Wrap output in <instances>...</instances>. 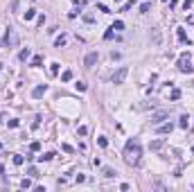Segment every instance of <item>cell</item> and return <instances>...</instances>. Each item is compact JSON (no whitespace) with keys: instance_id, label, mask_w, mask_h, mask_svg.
Here are the masks:
<instances>
[{"instance_id":"d6986e66","label":"cell","mask_w":194,"mask_h":192,"mask_svg":"<svg viewBox=\"0 0 194 192\" xmlns=\"http://www.w3.org/2000/svg\"><path fill=\"white\" fill-rule=\"evenodd\" d=\"M149 9H151V5H149V2H142V5H140V11H142V14H147Z\"/></svg>"},{"instance_id":"4fadbf2b","label":"cell","mask_w":194,"mask_h":192,"mask_svg":"<svg viewBox=\"0 0 194 192\" xmlns=\"http://www.w3.org/2000/svg\"><path fill=\"white\" fill-rule=\"evenodd\" d=\"M14 165H23V163H25V158H23V156H20V154H14Z\"/></svg>"},{"instance_id":"d6a6232c","label":"cell","mask_w":194,"mask_h":192,"mask_svg":"<svg viewBox=\"0 0 194 192\" xmlns=\"http://www.w3.org/2000/svg\"><path fill=\"white\" fill-rule=\"evenodd\" d=\"M63 152H65V154H72V152H75V149H72V147H70V145H63Z\"/></svg>"},{"instance_id":"ac0fdd59","label":"cell","mask_w":194,"mask_h":192,"mask_svg":"<svg viewBox=\"0 0 194 192\" xmlns=\"http://www.w3.org/2000/svg\"><path fill=\"white\" fill-rule=\"evenodd\" d=\"M172 99H174V102H176V99H181V91H178V88H174V91H172Z\"/></svg>"},{"instance_id":"52a82bcc","label":"cell","mask_w":194,"mask_h":192,"mask_svg":"<svg viewBox=\"0 0 194 192\" xmlns=\"http://www.w3.org/2000/svg\"><path fill=\"white\" fill-rule=\"evenodd\" d=\"M172 129H174L172 122H167V124H158V133H172Z\"/></svg>"},{"instance_id":"8fae6325","label":"cell","mask_w":194,"mask_h":192,"mask_svg":"<svg viewBox=\"0 0 194 192\" xmlns=\"http://www.w3.org/2000/svg\"><path fill=\"white\" fill-rule=\"evenodd\" d=\"M111 30H115V32H122V30H124V23H122V21H115V23L111 25Z\"/></svg>"},{"instance_id":"83f0119b","label":"cell","mask_w":194,"mask_h":192,"mask_svg":"<svg viewBox=\"0 0 194 192\" xmlns=\"http://www.w3.org/2000/svg\"><path fill=\"white\" fill-rule=\"evenodd\" d=\"M27 174H30L32 179H36V176H38V172H36V167H30V172H27Z\"/></svg>"},{"instance_id":"ba28073f","label":"cell","mask_w":194,"mask_h":192,"mask_svg":"<svg viewBox=\"0 0 194 192\" xmlns=\"http://www.w3.org/2000/svg\"><path fill=\"white\" fill-rule=\"evenodd\" d=\"M45 91H48V86H36V88L32 91V95L34 97H43V95H45Z\"/></svg>"},{"instance_id":"5bb4252c","label":"cell","mask_w":194,"mask_h":192,"mask_svg":"<svg viewBox=\"0 0 194 192\" xmlns=\"http://www.w3.org/2000/svg\"><path fill=\"white\" fill-rule=\"evenodd\" d=\"M41 64H43V57H41V54H36V57L32 59V66H34V68H38Z\"/></svg>"},{"instance_id":"e575fe53","label":"cell","mask_w":194,"mask_h":192,"mask_svg":"<svg viewBox=\"0 0 194 192\" xmlns=\"http://www.w3.org/2000/svg\"><path fill=\"white\" fill-rule=\"evenodd\" d=\"M183 5H185V9H187V7L192 5V0H183Z\"/></svg>"},{"instance_id":"4316f807","label":"cell","mask_w":194,"mask_h":192,"mask_svg":"<svg viewBox=\"0 0 194 192\" xmlns=\"http://www.w3.org/2000/svg\"><path fill=\"white\" fill-rule=\"evenodd\" d=\"M59 72V64H52V68H50V75H57Z\"/></svg>"},{"instance_id":"d590c367","label":"cell","mask_w":194,"mask_h":192,"mask_svg":"<svg viewBox=\"0 0 194 192\" xmlns=\"http://www.w3.org/2000/svg\"><path fill=\"white\" fill-rule=\"evenodd\" d=\"M2 174H5V165L0 163V176H2Z\"/></svg>"},{"instance_id":"f35d334b","label":"cell","mask_w":194,"mask_h":192,"mask_svg":"<svg viewBox=\"0 0 194 192\" xmlns=\"http://www.w3.org/2000/svg\"><path fill=\"white\" fill-rule=\"evenodd\" d=\"M117 2H120V0H117Z\"/></svg>"},{"instance_id":"44dd1931","label":"cell","mask_w":194,"mask_h":192,"mask_svg":"<svg viewBox=\"0 0 194 192\" xmlns=\"http://www.w3.org/2000/svg\"><path fill=\"white\" fill-rule=\"evenodd\" d=\"M97 145H99V147H108V140L102 136V138H97Z\"/></svg>"},{"instance_id":"d4e9b609","label":"cell","mask_w":194,"mask_h":192,"mask_svg":"<svg viewBox=\"0 0 194 192\" xmlns=\"http://www.w3.org/2000/svg\"><path fill=\"white\" fill-rule=\"evenodd\" d=\"M104 176H108V179H111V176H115V172H113L111 167H104Z\"/></svg>"},{"instance_id":"7c38bea8","label":"cell","mask_w":194,"mask_h":192,"mask_svg":"<svg viewBox=\"0 0 194 192\" xmlns=\"http://www.w3.org/2000/svg\"><path fill=\"white\" fill-rule=\"evenodd\" d=\"M162 145H165V140H154V142H151V149H154V152H158Z\"/></svg>"},{"instance_id":"9a60e30c","label":"cell","mask_w":194,"mask_h":192,"mask_svg":"<svg viewBox=\"0 0 194 192\" xmlns=\"http://www.w3.org/2000/svg\"><path fill=\"white\" fill-rule=\"evenodd\" d=\"M54 45H57V48H63V45H65V36H63V34H61V36L54 41Z\"/></svg>"},{"instance_id":"30bf717a","label":"cell","mask_w":194,"mask_h":192,"mask_svg":"<svg viewBox=\"0 0 194 192\" xmlns=\"http://www.w3.org/2000/svg\"><path fill=\"white\" fill-rule=\"evenodd\" d=\"M187 124H190V118H187V115H181V120H178V127H181V129H187Z\"/></svg>"},{"instance_id":"1f68e13d","label":"cell","mask_w":194,"mask_h":192,"mask_svg":"<svg viewBox=\"0 0 194 192\" xmlns=\"http://www.w3.org/2000/svg\"><path fill=\"white\" fill-rule=\"evenodd\" d=\"M104 38H106V41H111V38H113V30H108V32L104 34Z\"/></svg>"},{"instance_id":"f1b7e54d","label":"cell","mask_w":194,"mask_h":192,"mask_svg":"<svg viewBox=\"0 0 194 192\" xmlns=\"http://www.w3.org/2000/svg\"><path fill=\"white\" fill-rule=\"evenodd\" d=\"M97 9H99V11H102V14H111V11H108V7H106V5H99V7H97Z\"/></svg>"},{"instance_id":"e0dca14e","label":"cell","mask_w":194,"mask_h":192,"mask_svg":"<svg viewBox=\"0 0 194 192\" xmlns=\"http://www.w3.org/2000/svg\"><path fill=\"white\" fill-rule=\"evenodd\" d=\"M70 79H72V72H70V70H65L63 75H61V81H70Z\"/></svg>"},{"instance_id":"7402d4cb","label":"cell","mask_w":194,"mask_h":192,"mask_svg":"<svg viewBox=\"0 0 194 192\" xmlns=\"http://www.w3.org/2000/svg\"><path fill=\"white\" fill-rule=\"evenodd\" d=\"M30 149H32V152H38V149H41V142H38V140H34L32 145H30Z\"/></svg>"},{"instance_id":"ffe728a7","label":"cell","mask_w":194,"mask_h":192,"mask_svg":"<svg viewBox=\"0 0 194 192\" xmlns=\"http://www.w3.org/2000/svg\"><path fill=\"white\" fill-rule=\"evenodd\" d=\"M18 57H20V61H25V59L30 57V50H27V48H25V50H20V54H18Z\"/></svg>"},{"instance_id":"7a4b0ae2","label":"cell","mask_w":194,"mask_h":192,"mask_svg":"<svg viewBox=\"0 0 194 192\" xmlns=\"http://www.w3.org/2000/svg\"><path fill=\"white\" fill-rule=\"evenodd\" d=\"M178 70H181V72H187V75H192V72H194L192 64H190V52H183V54H181V61H178Z\"/></svg>"},{"instance_id":"3957f363","label":"cell","mask_w":194,"mask_h":192,"mask_svg":"<svg viewBox=\"0 0 194 192\" xmlns=\"http://www.w3.org/2000/svg\"><path fill=\"white\" fill-rule=\"evenodd\" d=\"M127 75H129V68H120L117 72H113V77H111V81L113 84H124V79H127Z\"/></svg>"},{"instance_id":"9c48e42d","label":"cell","mask_w":194,"mask_h":192,"mask_svg":"<svg viewBox=\"0 0 194 192\" xmlns=\"http://www.w3.org/2000/svg\"><path fill=\"white\" fill-rule=\"evenodd\" d=\"M176 36H178V41H181V43H187V45H190V43H192V41H190V38H187V34L183 32V30H178V32H176Z\"/></svg>"},{"instance_id":"4dcf8cb0","label":"cell","mask_w":194,"mask_h":192,"mask_svg":"<svg viewBox=\"0 0 194 192\" xmlns=\"http://www.w3.org/2000/svg\"><path fill=\"white\" fill-rule=\"evenodd\" d=\"M75 86H77V91H86V84H81V81H77Z\"/></svg>"},{"instance_id":"8d00e7d4","label":"cell","mask_w":194,"mask_h":192,"mask_svg":"<svg viewBox=\"0 0 194 192\" xmlns=\"http://www.w3.org/2000/svg\"><path fill=\"white\" fill-rule=\"evenodd\" d=\"M0 149H2V142H0Z\"/></svg>"},{"instance_id":"6da1fadb","label":"cell","mask_w":194,"mask_h":192,"mask_svg":"<svg viewBox=\"0 0 194 192\" xmlns=\"http://www.w3.org/2000/svg\"><path fill=\"white\" fill-rule=\"evenodd\" d=\"M124 156H127V163H129V165H140L142 147H140V142H138L135 138L127 142V147H124Z\"/></svg>"},{"instance_id":"74e56055","label":"cell","mask_w":194,"mask_h":192,"mask_svg":"<svg viewBox=\"0 0 194 192\" xmlns=\"http://www.w3.org/2000/svg\"><path fill=\"white\" fill-rule=\"evenodd\" d=\"M192 152H194V147H192Z\"/></svg>"},{"instance_id":"8992f818","label":"cell","mask_w":194,"mask_h":192,"mask_svg":"<svg viewBox=\"0 0 194 192\" xmlns=\"http://www.w3.org/2000/svg\"><path fill=\"white\" fill-rule=\"evenodd\" d=\"M2 43H5V45H14V43H16V36L11 34V30H9V27H7V34H5Z\"/></svg>"},{"instance_id":"2e32d148","label":"cell","mask_w":194,"mask_h":192,"mask_svg":"<svg viewBox=\"0 0 194 192\" xmlns=\"http://www.w3.org/2000/svg\"><path fill=\"white\" fill-rule=\"evenodd\" d=\"M20 188H23V190L32 188V181H30V179H23V181H20Z\"/></svg>"},{"instance_id":"f546056e","label":"cell","mask_w":194,"mask_h":192,"mask_svg":"<svg viewBox=\"0 0 194 192\" xmlns=\"http://www.w3.org/2000/svg\"><path fill=\"white\" fill-rule=\"evenodd\" d=\"M7 124H9V127H11V129H16V127H18V124H20V122H18V120H9Z\"/></svg>"},{"instance_id":"5b68a950","label":"cell","mask_w":194,"mask_h":192,"mask_svg":"<svg viewBox=\"0 0 194 192\" xmlns=\"http://www.w3.org/2000/svg\"><path fill=\"white\" fill-rule=\"evenodd\" d=\"M97 59H99V54H97V52H88V54H86V59H84L86 68H93V66L97 64Z\"/></svg>"},{"instance_id":"277c9868","label":"cell","mask_w":194,"mask_h":192,"mask_svg":"<svg viewBox=\"0 0 194 192\" xmlns=\"http://www.w3.org/2000/svg\"><path fill=\"white\" fill-rule=\"evenodd\" d=\"M167 118H169V111H156L151 115V124H160L162 120H167Z\"/></svg>"},{"instance_id":"484cf974","label":"cell","mask_w":194,"mask_h":192,"mask_svg":"<svg viewBox=\"0 0 194 192\" xmlns=\"http://www.w3.org/2000/svg\"><path fill=\"white\" fill-rule=\"evenodd\" d=\"M34 14H36L34 9H30V11H25V21H32V18H34Z\"/></svg>"},{"instance_id":"603a6c76","label":"cell","mask_w":194,"mask_h":192,"mask_svg":"<svg viewBox=\"0 0 194 192\" xmlns=\"http://www.w3.org/2000/svg\"><path fill=\"white\" fill-rule=\"evenodd\" d=\"M135 5V0H129V2H124V7H122V11H129L131 7Z\"/></svg>"},{"instance_id":"836d02e7","label":"cell","mask_w":194,"mask_h":192,"mask_svg":"<svg viewBox=\"0 0 194 192\" xmlns=\"http://www.w3.org/2000/svg\"><path fill=\"white\" fill-rule=\"evenodd\" d=\"M72 2H75V5H79V7H84V5H86V0H72Z\"/></svg>"},{"instance_id":"cb8c5ba5","label":"cell","mask_w":194,"mask_h":192,"mask_svg":"<svg viewBox=\"0 0 194 192\" xmlns=\"http://www.w3.org/2000/svg\"><path fill=\"white\" fill-rule=\"evenodd\" d=\"M52 158H54V152H48V154L41 156V160H52Z\"/></svg>"}]
</instances>
